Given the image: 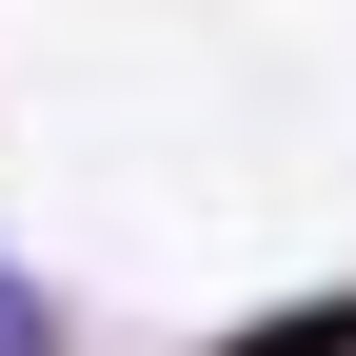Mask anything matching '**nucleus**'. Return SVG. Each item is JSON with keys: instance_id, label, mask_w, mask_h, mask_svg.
<instances>
[{"instance_id": "2", "label": "nucleus", "mask_w": 356, "mask_h": 356, "mask_svg": "<svg viewBox=\"0 0 356 356\" xmlns=\"http://www.w3.org/2000/svg\"><path fill=\"white\" fill-rule=\"evenodd\" d=\"M0 356H60V337H40V297H0Z\"/></svg>"}, {"instance_id": "1", "label": "nucleus", "mask_w": 356, "mask_h": 356, "mask_svg": "<svg viewBox=\"0 0 356 356\" xmlns=\"http://www.w3.org/2000/svg\"><path fill=\"white\" fill-rule=\"evenodd\" d=\"M218 356H356V297H297V317H257V337H218Z\"/></svg>"}]
</instances>
